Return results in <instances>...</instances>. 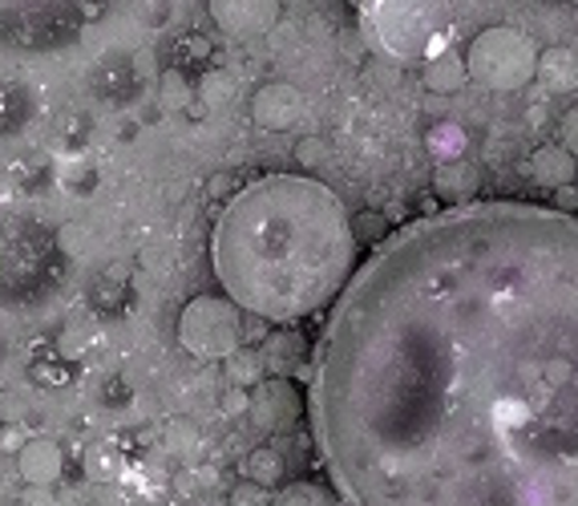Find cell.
I'll return each instance as SVG.
<instances>
[{
    "instance_id": "10",
    "label": "cell",
    "mask_w": 578,
    "mask_h": 506,
    "mask_svg": "<svg viewBox=\"0 0 578 506\" xmlns=\"http://www.w3.org/2000/svg\"><path fill=\"white\" fill-rule=\"evenodd\" d=\"M251 118L263 130H276V135L279 130H291L303 118V93L291 81H267V86L256 90V98H251Z\"/></svg>"
},
{
    "instance_id": "23",
    "label": "cell",
    "mask_w": 578,
    "mask_h": 506,
    "mask_svg": "<svg viewBox=\"0 0 578 506\" xmlns=\"http://www.w3.org/2000/svg\"><path fill=\"white\" fill-rule=\"evenodd\" d=\"M235 506H263V486H239V490H235V498H231Z\"/></svg>"
},
{
    "instance_id": "18",
    "label": "cell",
    "mask_w": 578,
    "mask_h": 506,
    "mask_svg": "<svg viewBox=\"0 0 578 506\" xmlns=\"http://www.w3.org/2000/svg\"><path fill=\"white\" fill-rule=\"evenodd\" d=\"M247 478L256 486H279V478H283V458H279L271 446H259V450H251V458H247Z\"/></svg>"
},
{
    "instance_id": "22",
    "label": "cell",
    "mask_w": 578,
    "mask_h": 506,
    "mask_svg": "<svg viewBox=\"0 0 578 506\" xmlns=\"http://www.w3.org/2000/svg\"><path fill=\"white\" fill-rule=\"evenodd\" d=\"M356 239H385V219L380 215H365L360 219V227H352Z\"/></svg>"
},
{
    "instance_id": "19",
    "label": "cell",
    "mask_w": 578,
    "mask_h": 506,
    "mask_svg": "<svg viewBox=\"0 0 578 506\" xmlns=\"http://www.w3.org/2000/svg\"><path fill=\"white\" fill-rule=\"evenodd\" d=\"M434 182L441 195H474L478 191V175H474L466 162H441Z\"/></svg>"
},
{
    "instance_id": "4",
    "label": "cell",
    "mask_w": 578,
    "mask_h": 506,
    "mask_svg": "<svg viewBox=\"0 0 578 506\" xmlns=\"http://www.w3.org/2000/svg\"><path fill=\"white\" fill-rule=\"evenodd\" d=\"M118 0H0V49L57 53L98 24Z\"/></svg>"
},
{
    "instance_id": "17",
    "label": "cell",
    "mask_w": 578,
    "mask_h": 506,
    "mask_svg": "<svg viewBox=\"0 0 578 506\" xmlns=\"http://www.w3.org/2000/svg\"><path fill=\"white\" fill-rule=\"evenodd\" d=\"M271 506H340V503H336L332 490L320 483H291L279 490Z\"/></svg>"
},
{
    "instance_id": "1",
    "label": "cell",
    "mask_w": 578,
    "mask_h": 506,
    "mask_svg": "<svg viewBox=\"0 0 578 506\" xmlns=\"http://www.w3.org/2000/svg\"><path fill=\"white\" fill-rule=\"evenodd\" d=\"M316 438L352 506H578V231L534 202L400 227L336 296Z\"/></svg>"
},
{
    "instance_id": "14",
    "label": "cell",
    "mask_w": 578,
    "mask_h": 506,
    "mask_svg": "<svg viewBox=\"0 0 578 506\" xmlns=\"http://www.w3.org/2000/svg\"><path fill=\"white\" fill-rule=\"evenodd\" d=\"M425 86L434 93H454L466 86V61L457 53H434L429 57V66H425Z\"/></svg>"
},
{
    "instance_id": "6",
    "label": "cell",
    "mask_w": 578,
    "mask_h": 506,
    "mask_svg": "<svg viewBox=\"0 0 578 506\" xmlns=\"http://www.w3.org/2000/svg\"><path fill=\"white\" fill-rule=\"evenodd\" d=\"M466 78H474L486 90L514 93L530 86L534 69H538V49L526 33L518 29H506V24H494L486 33H478L466 49Z\"/></svg>"
},
{
    "instance_id": "21",
    "label": "cell",
    "mask_w": 578,
    "mask_h": 506,
    "mask_svg": "<svg viewBox=\"0 0 578 506\" xmlns=\"http://www.w3.org/2000/svg\"><path fill=\"white\" fill-rule=\"evenodd\" d=\"M247 401H251V394H247V389H239V385H231V389L222 394V414H227V417L247 414Z\"/></svg>"
},
{
    "instance_id": "5",
    "label": "cell",
    "mask_w": 578,
    "mask_h": 506,
    "mask_svg": "<svg viewBox=\"0 0 578 506\" xmlns=\"http://www.w3.org/2000/svg\"><path fill=\"white\" fill-rule=\"evenodd\" d=\"M365 29L397 61H429L454 33V0H365Z\"/></svg>"
},
{
    "instance_id": "9",
    "label": "cell",
    "mask_w": 578,
    "mask_h": 506,
    "mask_svg": "<svg viewBox=\"0 0 578 506\" xmlns=\"http://www.w3.org/2000/svg\"><path fill=\"white\" fill-rule=\"evenodd\" d=\"M207 9L231 37H259L279 21V0H207Z\"/></svg>"
},
{
    "instance_id": "15",
    "label": "cell",
    "mask_w": 578,
    "mask_h": 506,
    "mask_svg": "<svg viewBox=\"0 0 578 506\" xmlns=\"http://www.w3.org/2000/svg\"><path fill=\"white\" fill-rule=\"evenodd\" d=\"M534 78H542L550 90H575V53L570 49H550L538 53V69Z\"/></svg>"
},
{
    "instance_id": "2",
    "label": "cell",
    "mask_w": 578,
    "mask_h": 506,
    "mask_svg": "<svg viewBox=\"0 0 578 506\" xmlns=\"http://www.w3.org/2000/svg\"><path fill=\"white\" fill-rule=\"evenodd\" d=\"M211 259L239 312L291 325L328 308L356 271L352 219L320 179L263 175L227 199Z\"/></svg>"
},
{
    "instance_id": "16",
    "label": "cell",
    "mask_w": 578,
    "mask_h": 506,
    "mask_svg": "<svg viewBox=\"0 0 578 506\" xmlns=\"http://www.w3.org/2000/svg\"><path fill=\"white\" fill-rule=\"evenodd\" d=\"M222 365H227L231 385H239V389H251L256 381H263V360H259V353H247L243 345H239L235 353H227Z\"/></svg>"
},
{
    "instance_id": "13",
    "label": "cell",
    "mask_w": 578,
    "mask_h": 506,
    "mask_svg": "<svg viewBox=\"0 0 578 506\" xmlns=\"http://www.w3.org/2000/svg\"><path fill=\"white\" fill-rule=\"evenodd\" d=\"M303 353H308V340H303L296 328H279V333H271V337H267L259 360H263V365H271V369H279V373H288L291 365L303 357Z\"/></svg>"
},
{
    "instance_id": "12",
    "label": "cell",
    "mask_w": 578,
    "mask_h": 506,
    "mask_svg": "<svg viewBox=\"0 0 578 506\" xmlns=\"http://www.w3.org/2000/svg\"><path fill=\"white\" fill-rule=\"evenodd\" d=\"M526 175H530L538 187H562V182L575 179V155L567 147H538L526 162Z\"/></svg>"
},
{
    "instance_id": "11",
    "label": "cell",
    "mask_w": 578,
    "mask_h": 506,
    "mask_svg": "<svg viewBox=\"0 0 578 506\" xmlns=\"http://www.w3.org/2000/svg\"><path fill=\"white\" fill-rule=\"evenodd\" d=\"M66 470V454L61 446L49 438H33L24 441L21 454H17V474H21L29 486H53Z\"/></svg>"
},
{
    "instance_id": "8",
    "label": "cell",
    "mask_w": 578,
    "mask_h": 506,
    "mask_svg": "<svg viewBox=\"0 0 578 506\" xmlns=\"http://www.w3.org/2000/svg\"><path fill=\"white\" fill-rule=\"evenodd\" d=\"M259 389L247 401V414L256 417L259 429H291L300 421V389L288 377H271V381H256Z\"/></svg>"
},
{
    "instance_id": "7",
    "label": "cell",
    "mask_w": 578,
    "mask_h": 506,
    "mask_svg": "<svg viewBox=\"0 0 578 506\" xmlns=\"http://www.w3.org/2000/svg\"><path fill=\"white\" fill-rule=\"evenodd\" d=\"M178 340L190 357L222 360L243 345V312L227 296H195L178 316Z\"/></svg>"
},
{
    "instance_id": "3",
    "label": "cell",
    "mask_w": 578,
    "mask_h": 506,
    "mask_svg": "<svg viewBox=\"0 0 578 506\" xmlns=\"http://www.w3.org/2000/svg\"><path fill=\"white\" fill-rule=\"evenodd\" d=\"M61 244L41 219L0 207V300L33 304L49 296L61 276Z\"/></svg>"
},
{
    "instance_id": "20",
    "label": "cell",
    "mask_w": 578,
    "mask_h": 506,
    "mask_svg": "<svg viewBox=\"0 0 578 506\" xmlns=\"http://www.w3.org/2000/svg\"><path fill=\"white\" fill-rule=\"evenodd\" d=\"M429 147H434V158H441V162H457V155L466 150V135L457 126H437L429 135Z\"/></svg>"
}]
</instances>
